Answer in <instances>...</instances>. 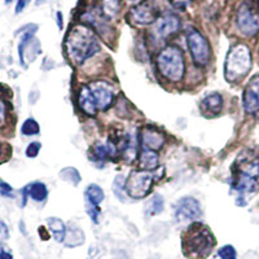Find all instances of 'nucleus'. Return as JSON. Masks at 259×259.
Masks as SVG:
<instances>
[{"instance_id":"obj_11","label":"nucleus","mask_w":259,"mask_h":259,"mask_svg":"<svg viewBox=\"0 0 259 259\" xmlns=\"http://www.w3.org/2000/svg\"><path fill=\"white\" fill-rule=\"evenodd\" d=\"M201 205L194 197H183L175 205L174 218L178 223H186V222H196L200 219Z\"/></svg>"},{"instance_id":"obj_25","label":"nucleus","mask_w":259,"mask_h":259,"mask_svg":"<svg viewBox=\"0 0 259 259\" xmlns=\"http://www.w3.org/2000/svg\"><path fill=\"white\" fill-rule=\"evenodd\" d=\"M124 183H126V179H123L122 175H118L113 183V192L121 201H124V196L127 194L126 189H124Z\"/></svg>"},{"instance_id":"obj_10","label":"nucleus","mask_w":259,"mask_h":259,"mask_svg":"<svg viewBox=\"0 0 259 259\" xmlns=\"http://www.w3.org/2000/svg\"><path fill=\"white\" fill-rule=\"evenodd\" d=\"M159 17L158 8L152 2H143L130 9L126 18L134 26H149Z\"/></svg>"},{"instance_id":"obj_32","label":"nucleus","mask_w":259,"mask_h":259,"mask_svg":"<svg viewBox=\"0 0 259 259\" xmlns=\"http://www.w3.org/2000/svg\"><path fill=\"white\" fill-rule=\"evenodd\" d=\"M30 2H31V0H17V4H16V13L18 15V13L22 12V11L29 6Z\"/></svg>"},{"instance_id":"obj_8","label":"nucleus","mask_w":259,"mask_h":259,"mask_svg":"<svg viewBox=\"0 0 259 259\" xmlns=\"http://www.w3.org/2000/svg\"><path fill=\"white\" fill-rule=\"evenodd\" d=\"M153 175L149 171L144 170H133L127 177L124 183V189L128 197L134 200H142L148 197V194L153 188Z\"/></svg>"},{"instance_id":"obj_5","label":"nucleus","mask_w":259,"mask_h":259,"mask_svg":"<svg viewBox=\"0 0 259 259\" xmlns=\"http://www.w3.org/2000/svg\"><path fill=\"white\" fill-rule=\"evenodd\" d=\"M253 66L250 48L244 43H237L228 51L224 61V77L230 83L240 82L246 77Z\"/></svg>"},{"instance_id":"obj_38","label":"nucleus","mask_w":259,"mask_h":259,"mask_svg":"<svg viewBox=\"0 0 259 259\" xmlns=\"http://www.w3.org/2000/svg\"><path fill=\"white\" fill-rule=\"evenodd\" d=\"M12 2H13V0H6V4H11Z\"/></svg>"},{"instance_id":"obj_22","label":"nucleus","mask_w":259,"mask_h":259,"mask_svg":"<svg viewBox=\"0 0 259 259\" xmlns=\"http://www.w3.org/2000/svg\"><path fill=\"white\" fill-rule=\"evenodd\" d=\"M163 207H165L163 197H162L161 194H154L153 197L149 200L145 209H147L148 215H158L163 211Z\"/></svg>"},{"instance_id":"obj_29","label":"nucleus","mask_w":259,"mask_h":259,"mask_svg":"<svg viewBox=\"0 0 259 259\" xmlns=\"http://www.w3.org/2000/svg\"><path fill=\"white\" fill-rule=\"evenodd\" d=\"M7 117H8V106L3 99H0V126L6 123Z\"/></svg>"},{"instance_id":"obj_27","label":"nucleus","mask_w":259,"mask_h":259,"mask_svg":"<svg viewBox=\"0 0 259 259\" xmlns=\"http://www.w3.org/2000/svg\"><path fill=\"white\" fill-rule=\"evenodd\" d=\"M40 148H41L40 143L38 142L30 143L26 148V156L29 157V158H35V157L39 154V152H40Z\"/></svg>"},{"instance_id":"obj_33","label":"nucleus","mask_w":259,"mask_h":259,"mask_svg":"<svg viewBox=\"0 0 259 259\" xmlns=\"http://www.w3.org/2000/svg\"><path fill=\"white\" fill-rule=\"evenodd\" d=\"M0 233L3 235L4 239H8V236H9L8 227H7L6 223H4V222H2V221H0Z\"/></svg>"},{"instance_id":"obj_24","label":"nucleus","mask_w":259,"mask_h":259,"mask_svg":"<svg viewBox=\"0 0 259 259\" xmlns=\"http://www.w3.org/2000/svg\"><path fill=\"white\" fill-rule=\"evenodd\" d=\"M39 131H40V127H39V123L32 119V118H27L26 121L22 123L21 126V133L25 136H32V135H38Z\"/></svg>"},{"instance_id":"obj_34","label":"nucleus","mask_w":259,"mask_h":259,"mask_svg":"<svg viewBox=\"0 0 259 259\" xmlns=\"http://www.w3.org/2000/svg\"><path fill=\"white\" fill-rule=\"evenodd\" d=\"M0 259H13V255L4 249H0Z\"/></svg>"},{"instance_id":"obj_39","label":"nucleus","mask_w":259,"mask_h":259,"mask_svg":"<svg viewBox=\"0 0 259 259\" xmlns=\"http://www.w3.org/2000/svg\"><path fill=\"white\" fill-rule=\"evenodd\" d=\"M0 153H2V144H0Z\"/></svg>"},{"instance_id":"obj_21","label":"nucleus","mask_w":259,"mask_h":259,"mask_svg":"<svg viewBox=\"0 0 259 259\" xmlns=\"http://www.w3.org/2000/svg\"><path fill=\"white\" fill-rule=\"evenodd\" d=\"M47 224L50 227L51 232H52V236L55 237L57 242L65 241V237H66V226H65L64 222L60 218H55V217H51V218L47 219Z\"/></svg>"},{"instance_id":"obj_9","label":"nucleus","mask_w":259,"mask_h":259,"mask_svg":"<svg viewBox=\"0 0 259 259\" xmlns=\"http://www.w3.org/2000/svg\"><path fill=\"white\" fill-rule=\"evenodd\" d=\"M180 27H182V21L179 16L175 13H165L159 16L158 20L153 24V27L150 30V38L154 43H162L177 34Z\"/></svg>"},{"instance_id":"obj_18","label":"nucleus","mask_w":259,"mask_h":259,"mask_svg":"<svg viewBox=\"0 0 259 259\" xmlns=\"http://www.w3.org/2000/svg\"><path fill=\"white\" fill-rule=\"evenodd\" d=\"M99 8L106 20L112 21L121 13L122 3L121 0H100Z\"/></svg>"},{"instance_id":"obj_16","label":"nucleus","mask_w":259,"mask_h":259,"mask_svg":"<svg viewBox=\"0 0 259 259\" xmlns=\"http://www.w3.org/2000/svg\"><path fill=\"white\" fill-rule=\"evenodd\" d=\"M78 106L84 114L90 115V117H95L97 114V106L95 97L92 95L90 85H82L78 92Z\"/></svg>"},{"instance_id":"obj_14","label":"nucleus","mask_w":259,"mask_h":259,"mask_svg":"<svg viewBox=\"0 0 259 259\" xmlns=\"http://www.w3.org/2000/svg\"><path fill=\"white\" fill-rule=\"evenodd\" d=\"M99 110L109 109L114 101V91L105 82H95L90 85Z\"/></svg>"},{"instance_id":"obj_20","label":"nucleus","mask_w":259,"mask_h":259,"mask_svg":"<svg viewBox=\"0 0 259 259\" xmlns=\"http://www.w3.org/2000/svg\"><path fill=\"white\" fill-rule=\"evenodd\" d=\"M27 191V196L35 201V202H43L48 197V189L45 183L35 182L25 187Z\"/></svg>"},{"instance_id":"obj_37","label":"nucleus","mask_w":259,"mask_h":259,"mask_svg":"<svg viewBox=\"0 0 259 259\" xmlns=\"http://www.w3.org/2000/svg\"><path fill=\"white\" fill-rule=\"evenodd\" d=\"M45 2H46V0H36V4H38V6H39V4L45 3Z\"/></svg>"},{"instance_id":"obj_30","label":"nucleus","mask_w":259,"mask_h":259,"mask_svg":"<svg viewBox=\"0 0 259 259\" xmlns=\"http://www.w3.org/2000/svg\"><path fill=\"white\" fill-rule=\"evenodd\" d=\"M87 212H89V215L91 217L92 222H94L95 224L99 223V217H100V209H99V207L87 205Z\"/></svg>"},{"instance_id":"obj_23","label":"nucleus","mask_w":259,"mask_h":259,"mask_svg":"<svg viewBox=\"0 0 259 259\" xmlns=\"http://www.w3.org/2000/svg\"><path fill=\"white\" fill-rule=\"evenodd\" d=\"M60 177H61L62 180H65V182L70 183L71 186H78L80 183V180H82L79 171L74 167L62 168V170L60 171Z\"/></svg>"},{"instance_id":"obj_15","label":"nucleus","mask_w":259,"mask_h":259,"mask_svg":"<svg viewBox=\"0 0 259 259\" xmlns=\"http://www.w3.org/2000/svg\"><path fill=\"white\" fill-rule=\"evenodd\" d=\"M200 109L205 117H217L222 112V109H223V97L218 92H212V94L206 95L201 100Z\"/></svg>"},{"instance_id":"obj_12","label":"nucleus","mask_w":259,"mask_h":259,"mask_svg":"<svg viewBox=\"0 0 259 259\" xmlns=\"http://www.w3.org/2000/svg\"><path fill=\"white\" fill-rule=\"evenodd\" d=\"M166 143L165 134L154 126H144L139 131V144L142 149L159 150Z\"/></svg>"},{"instance_id":"obj_36","label":"nucleus","mask_w":259,"mask_h":259,"mask_svg":"<svg viewBox=\"0 0 259 259\" xmlns=\"http://www.w3.org/2000/svg\"><path fill=\"white\" fill-rule=\"evenodd\" d=\"M126 2H128V3H134V4H139L142 0H126Z\"/></svg>"},{"instance_id":"obj_13","label":"nucleus","mask_w":259,"mask_h":259,"mask_svg":"<svg viewBox=\"0 0 259 259\" xmlns=\"http://www.w3.org/2000/svg\"><path fill=\"white\" fill-rule=\"evenodd\" d=\"M242 106L249 115L259 114V74L251 78L242 94Z\"/></svg>"},{"instance_id":"obj_7","label":"nucleus","mask_w":259,"mask_h":259,"mask_svg":"<svg viewBox=\"0 0 259 259\" xmlns=\"http://www.w3.org/2000/svg\"><path fill=\"white\" fill-rule=\"evenodd\" d=\"M187 45L192 61L198 68H206L212 57V50L209 40L197 29H191L187 34Z\"/></svg>"},{"instance_id":"obj_28","label":"nucleus","mask_w":259,"mask_h":259,"mask_svg":"<svg viewBox=\"0 0 259 259\" xmlns=\"http://www.w3.org/2000/svg\"><path fill=\"white\" fill-rule=\"evenodd\" d=\"M0 194H2L3 197H11V198L15 197V194H13V188L6 182H0Z\"/></svg>"},{"instance_id":"obj_35","label":"nucleus","mask_w":259,"mask_h":259,"mask_svg":"<svg viewBox=\"0 0 259 259\" xmlns=\"http://www.w3.org/2000/svg\"><path fill=\"white\" fill-rule=\"evenodd\" d=\"M57 22H59L60 29H62V15H61V12H57Z\"/></svg>"},{"instance_id":"obj_3","label":"nucleus","mask_w":259,"mask_h":259,"mask_svg":"<svg viewBox=\"0 0 259 259\" xmlns=\"http://www.w3.org/2000/svg\"><path fill=\"white\" fill-rule=\"evenodd\" d=\"M215 245L212 231L201 222H192L182 233V251L187 259H207Z\"/></svg>"},{"instance_id":"obj_1","label":"nucleus","mask_w":259,"mask_h":259,"mask_svg":"<svg viewBox=\"0 0 259 259\" xmlns=\"http://www.w3.org/2000/svg\"><path fill=\"white\" fill-rule=\"evenodd\" d=\"M232 174L231 187L239 193L237 202L255 193L259 188V150L245 149L233 163Z\"/></svg>"},{"instance_id":"obj_17","label":"nucleus","mask_w":259,"mask_h":259,"mask_svg":"<svg viewBox=\"0 0 259 259\" xmlns=\"http://www.w3.org/2000/svg\"><path fill=\"white\" fill-rule=\"evenodd\" d=\"M139 170L144 171H154L159 166V156L156 150L142 149L140 156H139Z\"/></svg>"},{"instance_id":"obj_26","label":"nucleus","mask_w":259,"mask_h":259,"mask_svg":"<svg viewBox=\"0 0 259 259\" xmlns=\"http://www.w3.org/2000/svg\"><path fill=\"white\" fill-rule=\"evenodd\" d=\"M218 255L221 259H236L237 258V251L232 245H224L219 249Z\"/></svg>"},{"instance_id":"obj_31","label":"nucleus","mask_w":259,"mask_h":259,"mask_svg":"<svg viewBox=\"0 0 259 259\" xmlns=\"http://www.w3.org/2000/svg\"><path fill=\"white\" fill-rule=\"evenodd\" d=\"M192 2H193V0H170L171 6L175 7V8H178V9L187 8V7H188Z\"/></svg>"},{"instance_id":"obj_19","label":"nucleus","mask_w":259,"mask_h":259,"mask_svg":"<svg viewBox=\"0 0 259 259\" xmlns=\"http://www.w3.org/2000/svg\"><path fill=\"white\" fill-rule=\"evenodd\" d=\"M84 197L85 201H87V205L99 207L100 206V203L104 201V198H105V194H104L103 188H101L100 186H97V184H90L84 192Z\"/></svg>"},{"instance_id":"obj_2","label":"nucleus","mask_w":259,"mask_h":259,"mask_svg":"<svg viewBox=\"0 0 259 259\" xmlns=\"http://www.w3.org/2000/svg\"><path fill=\"white\" fill-rule=\"evenodd\" d=\"M65 51L74 65H83L100 51L96 32L89 25H74L65 39Z\"/></svg>"},{"instance_id":"obj_4","label":"nucleus","mask_w":259,"mask_h":259,"mask_svg":"<svg viewBox=\"0 0 259 259\" xmlns=\"http://www.w3.org/2000/svg\"><path fill=\"white\" fill-rule=\"evenodd\" d=\"M157 69L162 78L167 82L179 83L186 75V57L182 48L175 45H167L157 55Z\"/></svg>"},{"instance_id":"obj_6","label":"nucleus","mask_w":259,"mask_h":259,"mask_svg":"<svg viewBox=\"0 0 259 259\" xmlns=\"http://www.w3.org/2000/svg\"><path fill=\"white\" fill-rule=\"evenodd\" d=\"M235 26L245 38L255 36L259 32V2L242 0L235 13Z\"/></svg>"}]
</instances>
